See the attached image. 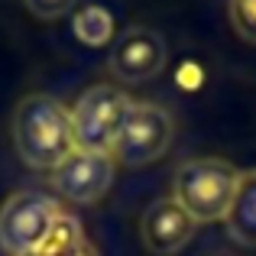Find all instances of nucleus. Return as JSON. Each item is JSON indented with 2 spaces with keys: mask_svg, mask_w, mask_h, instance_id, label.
Masks as SVG:
<instances>
[{
  "mask_svg": "<svg viewBox=\"0 0 256 256\" xmlns=\"http://www.w3.org/2000/svg\"><path fill=\"white\" fill-rule=\"evenodd\" d=\"M23 4L36 20H58L68 10H75L78 0H23Z\"/></svg>",
  "mask_w": 256,
  "mask_h": 256,
  "instance_id": "ddd939ff",
  "label": "nucleus"
},
{
  "mask_svg": "<svg viewBox=\"0 0 256 256\" xmlns=\"http://www.w3.org/2000/svg\"><path fill=\"white\" fill-rule=\"evenodd\" d=\"M227 237L234 244L246 246V250H256V169L240 172L237 192H234L230 211L224 218Z\"/></svg>",
  "mask_w": 256,
  "mask_h": 256,
  "instance_id": "1a4fd4ad",
  "label": "nucleus"
},
{
  "mask_svg": "<svg viewBox=\"0 0 256 256\" xmlns=\"http://www.w3.org/2000/svg\"><path fill=\"white\" fill-rule=\"evenodd\" d=\"M58 214L62 204L42 188L13 192L0 208V250L6 256H36Z\"/></svg>",
  "mask_w": 256,
  "mask_h": 256,
  "instance_id": "7ed1b4c3",
  "label": "nucleus"
},
{
  "mask_svg": "<svg viewBox=\"0 0 256 256\" xmlns=\"http://www.w3.org/2000/svg\"><path fill=\"white\" fill-rule=\"evenodd\" d=\"M133 100L114 84H94L78 98L72 110V133L75 150L84 152H110Z\"/></svg>",
  "mask_w": 256,
  "mask_h": 256,
  "instance_id": "39448f33",
  "label": "nucleus"
},
{
  "mask_svg": "<svg viewBox=\"0 0 256 256\" xmlns=\"http://www.w3.org/2000/svg\"><path fill=\"white\" fill-rule=\"evenodd\" d=\"M114 172H117V162L110 152L75 150L56 172H49V185L56 194L75 201V204H94L110 192Z\"/></svg>",
  "mask_w": 256,
  "mask_h": 256,
  "instance_id": "0eeeda50",
  "label": "nucleus"
},
{
  "mask_svg": "<svg viewBox=\"0 0 256 256\" xmlns=\"http://www.w3.org/2000/svg\"><path fill=\"white\" fill-rule=\"evenodd\" d=\"M227 16H230V26L237 30V36L256 46V0H230Z\"/></svg>",
  "mask_w": 256,
  "mask_h": 256,
  "instance_id": "f8f14e48",
  "label": "nucleus"
},
{
  "mask_svg": "<svg viewBox=\"0 0 256 256\" xmlns=\"http://www.w3.org/2000/svg\"><path fill=\"white\" fill-rule=\"evenodd\" d=\"M194 230H198V224H194L172 198L152 201V204L143 211V220H140V237H143L146 250L152 256L182 253L188 244H192Z\"/></svg>",
  "mask_w": 256,
  "mask_h": 256,
  "instance_id": "6e6552de",
  "label": "nucleus"
},
{
  "mask_svg": "<svg viewBox=\"0 0 256 256\" xmlns=\"http://www.w3.org/2000/svg\"><path fill=\"white\" fill-rule=\"evenodd\" d=\"M72 26H75V36L82 39L84 46H104L114 32V20L104 6H84Z\"/></svg>",
  "mask_w": 256,
  "mask_h": 256,
  "instance_id": "9b49d317",
  "label": "nucleus"
},
{
  "mask_svg": "<svg viewBox=\"0 0 256 256\" xmlns=\"http://www.w3.org/2000/svg\"><path fill=\"white\" fill-rule=\"evenodd\" d=\"M175 140V117L162 104L152 100H133L130 114H126L124 126H120L117 140L110 146V156L117 166L126 169H143L152 166L169 152Z\"/></svg>",
  "mask_w": 256,
  "mask_h": 256,
  "instance_id": "20e7f679",
  "label": "nucleus"
},
{
  "mask_svg": "<svg viewBox=\"0 0 256 256\" xmlns=\"http://www.w3.org/2000/svg\"><path fill=\"white\" fill-rule=\"evenodd\" d=\"M13 146L23 166L56 172L75 152L72 110L49 94H26L13 110Z\"/></svg>",
  "mask_w": 256,
  "mask_h": 256,
  "instance_id": "f257e3e1",
  "label": "nucleus"
},
{
  "mask_svg": "<svg viewBox=\"0 0 256 256\" xmlns=\"http://www.w3.org/2000/svg\"><path fill=\"white\" fill-rule=\"evenodd\" d=\"M166 58H169V49H166V39L156 30L130 26L114 42L107 68L124 84H146L166 68Z\"/></svg>",
  "mask_w": 256,
  "mask_h": 256,
  "instance_id": "423d86ee",
  "label": "nucleus"
},
{
  "mask_svg": "<svg viewBox=\"0 0 256 256\" xmlns=\"http://www.w3.org/2000/svg\"><path fill=\"white\" fill-rule=\"evenodd\" d=\"M240 172L220 156H198L175 169L172 201L194 220V224H214L224 220L230 211L234 192H237Z\"/></svg>",
  "mask_w": 256,
  "mask_h": 256,
  "instance_id": "f03ea898",
  "label": "nucleus"
},
{
  "mask_svg": "<svg viewBox=\"0 0 256 256\" xmlns=\"http://www.w3.org/2000/svg\"><path fill=\"white\" fill-rule=\"evenodd\" d=\"M68 256H98V250H94V246H91V244H88V240H84V244L78 246V250H72Z\"/></svg>",
  "mask_w": 256,
  "mask_h": 256,
  "instance_id": "4468645a",
  "label": "nucleus"
},
{
  "mask_svg": "<svg viewBox=\"0 0 256 256\" xmlns=\"http://www.w3.org/2000/svg\"><path fill=\"white\" fill-rule=\"evenodd\" d=\"M82 244H84L82 220H78L75 214L62 211L56 218V224L49 227V234H46V240H42V246H39L36 256H68L72 250H78Z\"/></svg>",
  "mask_w": 256,
  "mask_h": 256,
  "instance_id": "9d476101",
  "label": "nucleus"
}]
</instances>
